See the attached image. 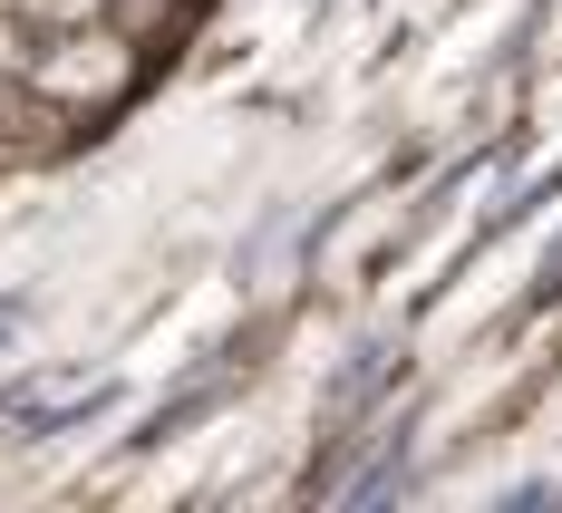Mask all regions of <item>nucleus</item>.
<instances>
[{"label": "nucleus", "mask_w": 562, "mask_h": 513, "mask_svg": "<svg viewBox=\"0 0 562 513\" xmlns=\"http://www.w3.org/2000/svg\"><path fill=\"white\" fill-rule=\"evenodd\" d=\"M214 0H0V174L126 116Z\"/></svg>", "instance_id": "f257e3e1"}]
</instances>
